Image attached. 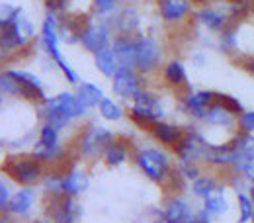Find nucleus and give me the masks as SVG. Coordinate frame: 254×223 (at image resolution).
Wrapping results in <instances>:
<instances>
[{
  "label": "nucleus",
  "instance_id": "nucleus-23",
  "mask_svg": "<svg viewBox=\"0 0 254 223\" xmlns=\"http://www.w3.org/2000/svg\"><path fill=\"white\" fill-rule=\"evenodd\" d=\"M116 30H118V35H131L135 37L137 32H139V26H141V18L137 14L135 8H124L118 16H116Z\"/></svg>",
  "mask_w": 254,
  "mask_h": 223
},
{
  "label": "nucleus",
  "instance_id": "nucleus-49",
  "mask_svg": "<svg viewBox=\"0 0 254 223\" xmlns=\"http://www.w3.org/2000/svg\"><path fill=\"white\" fill-rule=\"evenodd\" d=\"M251 223H254V216H253V220H251Z\"/></svg>",
  "mask_w": 254,
  "mask_h": 223
},
{
  "label": "nucleus",
  "instance_id": "nucleus-24",
  "mask_svg": "<svg viewBox=\"0 0 254 223\" xmlns=\"http://www.w3.org/2000/svg\"><path fill=\"white\" fill-rule=\"evenodd\" d=\"M76 98H78V102H80L86 110H90V108H98L100 102H102L106 96H104V90H102L100 86L92 84V82H78Z\"/></svg>",
  "mask_w": 254,
  "mask_h": 223
},
{
  "label": "nucleus",
  "instance_id": "nucleus-28",
  "mask_svg": "<svg viewBox=\"0 0 254 223\" xmlns=\"http://www.w3.org/2000/svg\"><path fill=\"white\" fill-rule=\"evenodd\" d=\"M102 159H104V162H106L108 166H120V164H124V162L129 159V149H127V145L124 141L114 139V141L108 145V149L104 151Z\"/></svg>",
  "mask_w": 254,
  "mask_h": 223
},
{
  "label": "nucleus",
  "instance_id": "nucleus-39",
  "mask_svg": "<svg viewBox=\"0 0 254 223\" xmlns=\"http://www.w3.org/2000/svg\"><path fill=\"white\" fill-rule=\"evenodd\" d=\"M237 131L254 135V110H245L239 118H237Z\"/></svg>",
  "mask_w": 254,
  "mask_h": 223
},
{
  "label": "nucleus",
  "instance_id": "nucleus-51",
  "mask_svg": "<svg viewBox=\"0 0 254 223\" xmlns=\"http://www.w3.org/2000/svg\"><path fill=\"white\" fill-rule=\"evenodd\" d=\"M186 223H190V222H186Z\"/></svg>",
  "mask_w": 254,
  "mask_h": 223
},
{
  "label": "nucleus",
  "instance_id": "nucleus-4",
  "mask_svg": "<svg viewBox=\"0 0 254 223\" xmlns=\"http://www.w3.org/2000/svg\"><path fill=\"white\" fill-rule=\"evenodd\" d=\"M41 45L45 47L47 55L57 63V67L61 69V73L64 74V78L70 82V84H78V74L74 73V69L66 63L59 51V24L57 20L53 18V14H49L45 20H43V26H41Z\"/></svg>",
  "mask_w": 254,
  "mask_h": 223
},
{
  "label": "nucleus",
  "instance_id": "nucleus-36",
  "mask_svg": "<svg viewBox=\"0 0 254 223\" xmlns=\"http://www.w3.org/2000/svg\"><path fill=\"white\" fill-rule=\"evenodd\" d=\"M0 92L10 96H20V82L12 71H6L0 74Z\"/></svg>",
  "mask_w": 254,
  "mask_h": 223
},
{
  "label": "nucleus",
  "instance_id": "nucleus-48",
  "mask_svg": "<svg viewBox=\"0 0 254 223\" xmlns=\"http://www.w3.org/2000/svg\"><path fill=\"white\" fill-rule=\"evenodd\" d=\"M2 55H4V49H2V47H0V59H2Z\"/></svg>",
  "mask_w": 254,
  "mask_h": 223
},
{
  "label": "nucleus",
  "instance_id": "nucleus-44",
  "mask_svg": "<svg viewBox=\"0 0 254 223\" xmlns=\"http://www.w3.org/2000/svg\"><path fill=\"white\" fill-rule=\"evenodd\" d=\"M8 200H10V192H8V188H6V184H2V182H0V212H2V210H6Z\"/></svg>",
  "mask_w": 254,
  "mask_h": 223
},
{
  "label": "nucleus",
  "instance_id": "nucleus-12",
  "mask_svg": "<svg viewBox=\"0 0 254 223\" xmlns=\"http://www.w3.org/2000/svg\"><path fill=\"white\" fill-rule=\"evenodd\" d=\"M80 208L72 196L57 194L51 196V206H49V216L55 223H74L78 220Z\"/></svg>",
  "mask_w": 254,
  "mask_h": 223
},
{
  "label": "nucleus",
  "instance_id": "nucleus-30",
  "mask_svg": "<svg viewBox=\"0 0 254 223\" xmlns=\"http://www.w3.org/2000/svg\"><path fill=\"white\" fill-rule=\"evenodd\" d=\"M98 110H100V116H102L106 122H120V120L124 118L122 106H120L116 100H112V98H104V100L100 102Z\"/></svg>",
  "mask_w": 254,
  "mask_h": 223
},
{
  "label": "nucleus",
  "instance_id": "nucleus-43",
  "mask_svg": "<svg viewBox=\"0 0 254 223\" xmlns=\"http://www.w3.org/2000/svg\"><path fill=\"white\" fill-rule=\"evenodd\" d=\"M191 65H193L195 69H203V67L207 65L205 53H203V51H195V53H191Z\"/></svg>",
  "mask_w": 254,
  "mask_h": 223
},
{
  "label": "nucleus",
  "instance_id": "nucleus-37",
  "mask_svg": "<svg viewBox=\"0 0 254 223\" xmlns=\"http://www.w3.org/2000/svg\"><path fill=\"white\" fill-rule=\"evenodd\" d=\"M12 26H14V30L18 32V35H20L26 43L32 39L33 35H35V28H33V24L26 18V16H24V14H22V12L18 14V18L14 20V24H12Z\"/></svg>",
  "mask_w": 254,
  "mask_h": 223
},
{
  "label": "nucleus",
  "instance_id": "nucleus-14",
  "mask_svg": "<svg viewBox=\"0 0 254 223\" xmlns=\"http://www.w3.org/2000/svg\"><path fill=\"white\" fill-rule=\"evenodd\" d=\"M112 51L118 59L120 69L137 71V49H135V37L131 35H116L112 39Z\"/></svg>",
  "mask_w": 254,
  "mask_h": 223
},
{
  "label": "nucleus",
  "instance_id": "nucleus-6",
  "mask_svg": "<svg viewBox=\"0 0 254 223\" xmlns=\"http://www.w3.org/2000/svg\"><path fill=\"white\" fill-rule=\"evenodd\" d=\"M135 49H137V73L149 74L155 73L162 61V47L151 35H135Z\"/></svg>",
  "mask_w": 254,
  "mask_h": 223
},
{
  "label": "nucleus",
  "instance_id": "nucleus-41",
  "mask_svg": "<svg viewBox=\"0 0 254 223\" xmlns=\"http://www.w3.org/2000/svg\"><path fill=\"white\" fill-rule=\"evenodd\" d=\"M94 6H96V12H98L100 16H106V14L114 12L116 0H94Z\"/></svg>",
  "mask_w": 254,
  "mask_h": 223
},
{
  "label": "nucleus",
  "instance_id": "nucleus-29",
  "mask_svg": "<svg viewBox=\"0 0 254 223\" xmlns=\"http://www.w3.org/2000/svg\"><path fill=\"white\" fill-rule=\"evenodd\" d=\"M37 147L41 149H63L61 145V137H59V131L47 124H43L39 129V141L35 143Z\"/></svg>",
  "mask_w": 254,
  "mask_h": 223
},
{
  "label": "nucleus",
  "instance_id": "nucleus-32",
  "mask_svg": "<svg viewBox=\"0 0 254 223\" xmlns=\"http://www.w3.org/2000/svg\"><path fill=\"white\" fill-rule=\"evenodd\" d=\"M215 102L219 104V106H223L227 112H231L233 116H241L247 108H245V104L237 98V96H233V94H227V92H217L215 90Z\"/></svg>",
  "mask_w": 254,
  "mask_h": 223
},
{
  "label": "nucleus",
  "instance_id": "nucleus-40",
  "mask_svg": "<svg viewBox=\"0 0 254 223\" xmlns=\"http://www.w3.org/2000/svg\"><path fill=\"white\" fill-rule=\"evenodd\" d=\"M20 12H22L20 8H12L10 4H0V30L12 26Z\"/></svg>",
  "mask_w": 254,
  "mask_h": 223
},
{
  "label": "nucleus",
  "instance_id": "nucleus-53",
  "mask_svg": "<svg viewBox=\"0 0 254 223\" xmlns=\"http://www.w3.org/2000/svg\"><path fill=\"white\" fill-rule=\"evenodd\" d=\"M253 182H254V180H253Z\"/></svg>",
  "mask_w": 254,
  "mask_h": 223
},
{
  "label": "nucleus",
  "instance_id": "nucleus-20",
  "mask_svg": "<svg viewBox=\"0 0 254 223\" xmlns=\"http://www.w3.org/2000/svg\"><path fill=\"white\" fill-rule=\"evenodd\" d=\"M191 216L193 214H191L190 204L182 196H174L168 200L164 214H162V220H164V223H186L191 220Z\"/></svg>",
  "mask_w": 254,
  "mask_h": 223
},
{
  "label": "nucleus",
  "instance_id": "nucleus-2",
  "mask_svg": "<svg viewBox=\"0 0 254 223\" xmlns=\"http://www.w3.org/2000/svg\"><path fill=\"white\" fill-rule=\"evenodd\" d=\"M233 147V164H231V174H241L249 182L254 180V135H247L237 131L229 139Z\"/></svg>",
  "mask_w": 254,
  "mask_h": 223
},
{
  "label": "nucleus",
  "instance_id": "nucleus-9",
  "mask_svg": "<svg viewBox=\"0 0 254 223\" xmlns=\"http://www.w3.org/2000/svg\"><path fill=\"white\" fill-rule=\"evenodd\" d=\"M213 102H215V90H209V88L190 90L182 98L184 112H186V116H190L193 122H203L205 114H207V110L211 108Z\"/></svg>",
  "mask_w": 254,
  "mask_h": 223
},
{
  "label": "nucleus",
  "instance_id": "nucleus-15",
  "mask_svg": "<svg viewBox=\"0 0 254 223\" xmlns=\"http://www.w3.org/2000/svg\"><path fill=\"white\" fill-rule=\"evenodd\" d=\"M149 129H151V135H153L159 143H162L164 147H168V149H172V151L180 145V141H182L184 135H186V128H182V126H178V124L164 122V120L153 124Z\"/></svg>",
  "mask_w": 254,
  "mask_h": 223
},
{
  "label": "nucleus",
  "instance_id": "nucleus-26",
  "mask_svg": "<svg viewBox=\"0 0 254 223\" xmlns=\"http://www.w3.org/2000/svg\"><path fill=\"white\" fill-rule=\"evenodd\" d=\"M203 210L211 216V218H221L223 214H227L229 210V200H227V186L223 184L217 192H213L209 198L203 200Z\"/></svg>",
  "mask_w": 254,
  "mask_h": 223
},
{
  "label": "nucleus",
  "instance_id": "nucleus-7",
  "mask_svg": "<svg viewBox=\"0 0 254 223\" xmlns=\"http://www.w3.org/2000/svg\"><path fill=\"white\" fill-rule=\"evenodd\" d=\"M209 141L205 139V135L197 129H186L184 139L180 141V145L174 149V155L178 160H186V162H203L205 153H207Z\"/></svg>",
  "mask_w": 254,
  "mask_h": 223
},
{
  "label": "nucleus",
  "instance_id": "nucleus-22",
  "mask_svg": "<svg viewBox=\"0 0 254 223\" xmlns=\"http://www.w3.org/2000/svg\"><path fill=\"white\" fill-rule=\"evenodd\" d=\"M223 186V182L219 180V176L211 174V172H201L193 182H190V190L195 198L205 200L209 198L213 192H217Z\"/></svg>",
  "mask_w": 254,
  "mask_h": 223
},
{
  "label": "nucleus",
  "instance_id": "nucleus-45",
  "mask_svg": "<svg viewBox=\"0 0 254 223\" xmlns=\"http://www.w3.org/2000/svg\"><path fill=\"white\" fill-rule=\"evenodd\" d=\"M193 2H197L201 6H217V4H227L231 0H193Z\"/></svg>",
  "mask_w": 254,
  "mask_h": 223
},
{
  "label": "nucleus",
  "instance_id": "nucleus-52",
  "mask_svg": "<svg viewBox=\"0 0 254 223\" xmlns=\"http://www.w3.org/2000/svg\"><path fill=\"white\" fill-rule=\"evenodd\" d=\"M116 2H118V0H116Z\"/></svg>",
  "mask_w": 254,
  "mask_h": 223
},
{
  "label": "nucleus",
  "instance_id": "nucleus-18",
  "mask_svg": "<svg viewBox=\"0 0 254 223\" xmlns=\"http://www.w3.org/2000/svg\"><path fill=\"white\" fill-rule=\"evenodd\" d=\"M162 78L172 88H190V76L182 59H170L162 67Z\"/></svg>",
  "mask_w": 254,
  "mask_h": 223
},
{
  "label": "nucleus",
  "instance_id": "nucleus-3",
  "mask_svg": "<svg viewBox=\"0 0 254 223\" xmlns=\"http://www.w3.org/2000/svg\"><path fill=\"white\" fill-rule=\"evenodd\" d=\"M4 172L22 186H33L43 180V162L37 160L33 155H22V157H8L4 162Z\"/></svg>",
  "mask_w": 254,
  "mask_h": 223
},
{
  "label": "nucleus",
  "instance_id": "nucleus-16",
  "mask_svg": "<svg viewBox=\"0 0 254 223\" xmlns=\"http://www.w3.org/2000/svg\"><path fill=\"white\" fill-rule=\"evenodd\" d=\"M159 12L166 24H180L191 14V0H159Z\"/></svg>",
  "mask_w": 254,
  "mask_h": 223
},
{
  "label": "nucleus",
  "instance_id": "nucleus-27",
  "mask_svg": "<svg viewBox=\"0 0 254 223\" xmlns=\"http://www.w3.org/2000/svg\"><path fill=\"white\" fill-rule=\"evenodd\" d=\"M94 65L104 76H110L112 78L118 73L120 67H118V59H116V55L112 51V45L106 47V49H100L98 53H94Z\"/></svg>",
  "mask_w": 254,
  "mask_h": 223
},
{
  "label": "nucleus",
  "instance_id": "nucleus-10",
  "mask_svg": "<svg viewBox=\"0 0 254 223\" xmlns=\"http://www.w3.org/2000/svg\"><path fill=\"white\" fill-rule=\"evenodd\" d=\"M80 43L86 51H90L92 55L98 53L100 49H106L112 45V26L110 22H88L86 30L80 37Z\"/></svg>",
  "mask_w": 254,
  "mask_h": 223
},
{
  "label": "nucleus",
  "instance_id": "nucleus-21",
  "mask_svg": "<svg viewBox=\"0 0 254 223\" xmlns=\"http://www.w3.org/2000/svg\"><path fill=\"white\" fill-rule=\"evenodd\" d=\"M88 186H90V176L80 168H70L63 176V192L66 196L76 198L88 190Z\"/></svg>",
  "mask_w": 254,
  "mask_h": 223
},
{
  "label": "nucleus",
  "instance_id": "nucleus-50",
  "mask_svg": "<svg viewBox=\"0 0 254 223\" xmlns=\"http://www.w3.org/2000/svg\"><path fill=\"white\" fill-rule=\"evenodd\" d=\"M32 223H43V222H32Z\"/></svg>",
  "mask_w": 254,
  "mask_h": 223
},
{
  "label": "nucleus",
  "instance_id": "nucleus-46",
  "mask_svg": "<svg viewBox=\"0 0 254 223\" xmlns=\"http://www.w3.org/2000/svg\"><path fill=\"white\" fill-rule=\"evenodd\" d=\"M231 2H235V4H243V6H249V4H253L254 0H231Z\"/></svg>",
  "mask_w": 254,
  "mask_h": 223
},
{
  "label": "nucleus",
  "instance_id": "nucleus-11",
  "mask_svg": "<svg viewBox=\"0 0 254 223\" xmlns=\"http://www.w3.org/2000/svg\"><path fill=\"white\" fill-rule=\"evenodd\" d=\"M112 90L124 100H133L137 92L143 90L141 74L131 69H118V73L112 76Z\"/></svg>",
  "mask_w": 254,
  "mask_h": 223
},
{
  "label": "nucleus",
  "instance_id": "nucleus-47",
  "mask_svg": "<svg viewBox=\"0 0 254 223\" xmlns=\"http://www.w3.org/2000/svg\"><path fill=\"white\" fill-rule=\"evenodd\" d=\"M249 196H251V200L254 202V182L251 184V188H249Z\"/></svg>",
  "mask_w": 254,
  "mask_h": 223
},
{
  "label": "nucleus",
  "instance_id": "nucleus-31",
  "mask_svg": "<svg viewBox=\"0 0 254 223\" xmlns=\"http://www.w3.org/2000/svg\"><path fill=\"white\" fill-rule=\"evenodd\" d=\"M237 208H239V223H251L254 216V202L249 192H237Z\"/></svg>",
  "mask_w": 254,
  "mask_h": 223
},
{
  "label": "nucleus",
  "instance_id": "nucleus-34",
  "mask_svg": "<svg viewBox=\"0 0 254 223\" xmlns=\"http://www.w3.org/2000/svg\"><path fill=\"white\" fill-rule=\"evenodd\" d=\"M201 172H203L201 162H186V160H178V164H176V174L182 178V182H193Z\"/></svg>",
  "mask_w": 254,
  "mask_h": 223
},
{
  "label": "nucleus",
  "instance_id": "nucleus-17",
  "mask_svg": "<svg viewBox=\"0 0 254 223\" xmlns=\"http://www.w3.org/2000/svg\"><path fill=\"white\" fill-rule=\"evenodd\" d=\"M203 164H207L209 168H215V170H227L231 168L233 164V147L231 143H215V145H209L207 147V153H205V159Z\"/></svg>",
  "mask_w": 254,
  "mask_h": 223
},
{
  "label": "nucleus",
  "instance_id": "nucleus-8",
  "mask_svg": "<svg viewBox=\"0 0 254 223\" xmlns=\"http://www.w3.org/2000/svg\"><path fill=\"white\" fill-rule=\"evenodd\" d=\"M114 139L116 137L110 129L102 128V126H90L80 139V153L88 159H98L100 155H104V151Z\"/></svg>",
  "mask_w": 254,
  "mask_h": 223
},
{
  "label": "nucleus",
  "instance_id": "nucleus-1",
  "mask_svg": "<svg viewBox=\"0 0 254 223\" xmlns=\"http://www.w3.org/2000/svg\"><path fill=\"white\" fill-rule=\"evenodd\" d=\"M133 159H135V164L141 168V172L157 184H162L172 170V162H170L168 153L159 147H143L135 153Z\"/></svg>",
  "mask_w": 254,
  "mask_h": 223
},
{
  "label": "nucleus",
  "instance_id": "nucleus-5",
  "mask_svg": "<svg viewBox=\"0 0 254 223\" xmlns=\"http://www.w3.org/2000/svg\"><path fill=\"white\" fill-rule=\"evenodd\" d=\"M129 114H131V120L135 124L149 126L151 128L153 124H157V122H160L164 118L166 110H164V106H162L159 96L143 88L141 92H137L135 98L131 100Z\"/></svg>",
  "mask_w": 254,
  "mask_h": 223
},
{
  "label": "nucleus",
  "instance_id": "nucleus-13",
  "mask_svg": "<svg viewBox=\"0 0 254 223\" xmlns=\"http://www.w3.org/2000/svg\"><path fill=\"white\" fill-rule=\"evenodd\" d=\"M43 108L47 110H55L59 114L66 116L68 120H76V118H82L88 110L78 102L76 94H70V92H61L57 96H51L43 102Z\"/></svg>",
  "mask_w": 254,
  "mask_h": 223
},
{
  "label": "nucleus",
  "instance_id": "nucleus-33",
  "mask_svg": "<svg viewBox=\"0 0 254 223\" xmlns=\"http://www.w3.org/2000/svg\"><path fill=\"white\" fill-rule=\"evenodd\" d=\"M24 45H26V41L18 35V32L14 30V26H8V28H4L0 32V47L4 51H14V49L24 47Z\"/></svg>",
  "mask_w": 254,
  "mask_h": 223
},
{
  "label": "nucleus",
  "instance_id": "nucleus-35",
  "mask_svg": "<svg viewBox=\"0 0 254 223\" xmlns=\"http://www.w3.org/2000/svg\"><path fill=\"white\" fill-rule=\"evenodd\" d=\"M41 118H43V124L55 128L57 131L64 129L72 122V120H68L63 114H59V112H55V110H47V108H41Z\"/></svg>",
  "mask_w": 254,
  "mask_h": 223
},
{
  "label": "nucleus",
  "instance_id": "nucleus-38",
  "mask_svg": "<svg viewBox=\"0 0 254 223\" xmlns=\"http://www.w3.org/2000/svg\"><path fill=\"white\" fill-rule=\"evenodd\" d=\"M43 190L51 196H57V194H64L63 192V176L57 174V172H51L47 176H43Z\"/></svg>",
  "mask_w": 254,
  "mask_h": 223
},
{
  "label": "nucleus",
  "instance_id": "nucleus-42",
  "mask_svg": "<svg viewBox=\"0 0 254 223\" xmlns=\"http://www.w3.org/2000/svg\"><path fill=\"white\" fill-rule=\"evenodd\" d=\"M235 63H239V67H241L249 76H253L254 78V55H249V57H239V59H235Z\"/></svg>",
  "mask_w": 254,
  "mask_h": 223
},
{
  "label": "nucleus",
  "instance_id": "nucleus-19",
  "mask_svg": "<svg viewBox=\"0 0 254 223\" xmlns=\"http://www.w3.org/2000/svg\"><path fill=\"white\" fill-rule=\"evenodd\" d=\"M207 128L213 129H227V131H237V116H233L231 112H227L223 106L217 102L211 104V108L205 114V120L201 122Z\"/></svg>",
  "mask_w": 254,
  "mask_h": 223
},
{
  "label": "nucleus",
  "instance_id": "nucleus-25",
  "mask_svg": "<svg viewBox=\"0 0 254 223\" xmlns=\"http://www.w3.org/2000/svg\"><path fill=\"white\" fill-rule=\"evenodd\" d=\"M33 200H35V192L32 188H24V190L16 192L10 200H8V206L6 210L10 214H16V216H22V214H28L32 210Z\"/></svg>",
  "mask_w": 254,
  "mask_h": 223
}]
</instances>
